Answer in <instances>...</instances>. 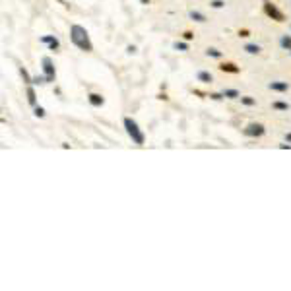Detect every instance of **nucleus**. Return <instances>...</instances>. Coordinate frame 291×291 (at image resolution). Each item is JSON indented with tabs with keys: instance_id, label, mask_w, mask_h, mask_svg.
<instances>
[{
	"instance_id": "f257e3e1",
	"label": "nucleus",
	"mask_w": 291,
	"mask_h": 291,
	"mask_svg": "<svg viewBox=\"0 0 291 291\" xmlns=\"http://www.w3.org/2000/svg\"><path fill=\"white\" fill-rule=\"evenodd\" d=\"M70 37H72L74 45L80 47L82 51H91L90 35H88V31H86L82 25H72V27H70Z\"/></svg>"
},
{
	"instance_id": "f03ea898",
	"label": "nucleus",
	"mask_w": 291,
	"mask_h": 291,
	"mask_svg": "<svg viewBox=\"0 0 291 291\" xmlns=\"http://www.w3.org/2000/svg\"><path fill=\"white\" fill-rule=\"evenodd\" d=\"M125 128H127V132H128V136L132 138L134 144H138V146L144 144V134L140 132L138 125H136L132 119H125Z\"/></svg>"
},
{
	"instance_id": "7ed1b4c3",
	"label": "nucleus",
	"mask_w": 291,
	"mask_h": 291,
	"mask_svg": "<svg viewBox=\"0 0 291 291\" xmlns=\"http://www.w3.org/2000/svg\"><path fill=\"white\" fill-rule=\"evenodd\" d=\"M43 70H45V80L47 82H53L55 80V66H53V60L49 56L43 58Z\"/></svg>"
},
{
	"instance_id": "20e7f679",
	"label": "nucleus",
	"mask_w": 291,
	"mask_h": 291,
	"mask_svg": "<svg viewBox=\"0 0 291 291\" xmlns=\"http://www.w3.org/2000/svg\"><path fill=\"white\" fill-rule=\"evenodd\" d=\"M264 10H266V14H268V16H272L274 19H278V21H282V19H284V16H282V12H280V10L276 8V6H272L270 2H266V6H264Z\"/></svg>"
},
{
	"instance_id": "39448f33",
	"label": "nucleus",
	"mask_w": 291,
	"mask_h": 291,
	"mask_svg": "<svg viewBox=\"0 0 291 291\" xmlns=\"http://www.w3.org/2000/svg\"><path fill=\"white\" fill-rule=\"evenodd\" d=\"M245 134H249V136H262L264 134V127L262 125H251L245 130Z\"/></svg>"
},
{
	"instance_id": "423d86ee",
	"label": "nucleus",
	"mask_w": 291,
	"mask_h": 291,
	"mask_svg": "<svg viewBox=\"0 0 291 291\" xmlns=\"http://www.w3.org/2000/svg\"><path fill=\"white\" fill-rule=\"evenodd\" d=\"M41 41H43V43H47V45H49L53 51H55V49H58V39H55V37H51V35H45V37H41Z\"/></svg>"
},
{
	"instance_id": "0eeeda50",
	"label": "nucleus",
	"mask_w": 291,
	"mask_h": 291,
	"mask_svg": "<svg viewBox=\"0 0 291 291\" xmlns=\"http://www.w3.org/2000/svg\"><path fill=\"white\" fill-rule=\"evenodd\" d=\"M90 103L95 105V107H101V105H103V97L97 95V93H91V95H90Z\"/></svg>"
},
{
	"instance_id": "6e6552de",
	"label": "nucleus",
	"mask_w": 291,
	"mask_h": 291,
	"mask_svg": "<svg viewBox=\"0 0 291 291\" xmlns=\"http://www.w3.org/2000/svg\"><path fill=\"white\" fill-rule=\"evenodd\" d=\"M270 88L276 91H288V84H284V82H272Z\"/></svg>"
},
{
	"instance_id": "1a4fd4ad",
	"label": "nucleus",
	"mask_w": 291,
	"mask_h": 291,
	"mask_svg": "<svg viewBox=\"0 0 291 291\" xmlns=\"http://www.w3.org/2000/svg\"><path fill=\"white\" fill-rule=\"evenodd\" d=\"M198 80L204 82V84H210V82H212V76H210L208 72H198Z\"/></svg>"
},
{
	"instance_id": "9d476101",
	"label": "nucleus",
	"mask_w": 291,
	"mask_h": 291,
	"mask_svg": "<svg viewBox=\"0 0 291 291\" xmlns=\"http://www.w3.org/2000/svg\"><path fill=\"white\" fill-rule=\"evenodd\" d=\"M219 68H221L223 72H233V74H235V72H239V68H235L233 64H221Z\"/></svg>"
},
{
	"instance_id": "9b49d317",
	"label": "nucleus",
	"mask_w": 291,
	"mask_h": 291,
	"mask_svg": "<svg viewBox=\"0 0 291 291\" xmlns=\"http://www.w3.org/2000/svg\"><path fill=\"white\" fill-rule=\"evenodd\" d=\"M245 51H247V53H251V55H256V53L260 51V47H258V45H247V47H245Z\"/></svg>"
},
{
	"instance_id": "f8f14e48",
	"label": "nucleus",
	"mask_w": 291,
	"mask_h": 291,
	"mask_svg": "<svg viewBox=\"0 0 291 291\" xmlns=\"http://www.w3.org/2000/svg\"><path fill=\"white\" fill-rule=\"evenodd\" d=\"M27 99H29L31 105H35V91H33V88H27Z\"/></svg>"
},
{
	"instance_id": "ddd939ff",
	"label": "nucleus",
	"mask_w": 291,
	"mask_h": 291,
	"mask_svg": "<svg viewBox=\"0 0 291 291\" xmlns=\"http://www.w3.org/2000/svg\"><path fill=\"white\" fill-rule=\"evenodd\" d=\"M190 18L196 19V21H206V18H204L202 14H198V12H190Z\"/></svg>"
},
{
	"instance_id": "4468645a",
	"label": "nucleus",
	"mask_w": 291,
	"mask_h": 291,
	"mask_svg": "<svg viewBox=\"0 0 291 291\" xmlns=\"http://www.w3.org/2000/svg\"><path fill=\"white\" fill-rule=\"evenodd\" d=\"M223 95H225V97H239V93H237L235 90H225Z\"/></svg>"
},
{
	"instance_id": "2eb2a0df",
	"label": "nucleus",
	"mask_w": 291,
	"mask_h": 291,
	"mask_svg": "<svg viewBox=\"0 0 291 291\" xmlns=\"http://www.w3.org/2000/svg\"><path fill=\"white\" fill-rule=\"evenodd\" d=\"M282 47H290L291 49V37H288V35L282 37Z\"/></svg>"
},
{
	"instance_id": "dca6fc26",
	"label": "nucleus",
	"mask_w": 291,
	"mask_h": 291,
	"mask_svg": "<svg viewBox=\"0 0 291 291\" xmlns=\"http://www.w3.org/2000/svg\"><path fill=\"white\" fill-rule=\"evenodd\" d=\"M274 107H276V109H280V111H288V103H282V101L274 103Z\"/></svg>"
},
{
	"instance_id": "f3484780",
	"label": "nucleus",
	"mask_w": 291,
	"mask_h": 291,
	"mask_svg": "<svg viewBox=\"0 0 291 291\" xmlns=\"http://www.w3.org/2000/svg\"><path fill=\"white\" fill-rule=\"evenodd\" d=\"M208 56H216L218 58V56H221V53L216 51V49H208Z\"/></svg>"
},
{
	"instance_id": "a211bd4d",
	"label": "nucleus",
	"mask_w": 291,
	"mask_h": 291,
	"mask_svg": "<svg viewBox=\"0 0 291 291\" xmlns=\"http://www.w3.org/2000/svg\"><path fill=\"white\" fill-rule=\"evenodd\" d=\"M223 4H225L223 0H214V2H212V6H214V8H221Z\"/></svg>"
},
{
	"instance_id": "6ab92c4d",
	"label": "nucleus",
	"mask_w": 291,
	"mask_h": 291,
	"mask_svg": "<svg viewBox=\"0 0 291 291\" xmlns=\"http://www.w3.org/2000/svg\"><path fill=\"white\" fill-rule=\"evenodd\" d=\"M241 101H243L245 105H255V99H251V97H243Z\"/></svg>"
},
{
	"instance_id": "aec40b11",
	"label": "nucleus",
	"mask_w": 291,
	"mask_h": 291,
	"mask_svg": "<svg viewBox=\"0 0 291 291\" xmlns=\"http://www.w3.org/2000/svg\"><path fill=\"white\" fill-rule=\"evenodd\" d=\"M21 76H23V80H25V82H33V80L29 78V74H27V72H25L23 68H21Z\"/></svg>"
},
{
	"instance_id": "412c9836",
	"label": "nucleus",
	"mask_w": 291,
	"mask_h": 291,
	"mask_svg": "<svg viewBox=\"0 0 291 291\" xmlns=\"http://www.w3.org/2000/svg\"><path fill=\"white\" fill-rule=\"evenodd\" d=\"M175 49H179V51H186V45H184V43H177Z\"/></svg>"
},
{
	"instance_id": "4be33fe9",
	"label": "nucleus",
	"mask_w": 291,
	"mask_h": 291,
	"mask_svg": "<svg viewBox=\"0 0 291 291\" xmlns=\"http://www.w3.org/2000/svg\"><path fill=\"white\" fill-rule=\"evenodd\" d=\"M35 115H37V117H45V111H43L41 107H37V109H35Z\"/></svg>"
},
{
	"instance_id": "5701e85b",
	"label": "nucleus",
	"mask_w": 291,
	"mask_h": 291,
	"mask_svg": "<svg viewBox=\"0 0 291 291\" xmlns=\"http://www.w3.org/2000/svg\"><path fill=\"white\" fill-rule=\"evenodd\" d=\"M288 142H291V134H288Z\"/></svg>"
},
{
	"instance_id": "b1692460",
	"label": "nucleus",
	"mask_w": 291,
	"mask_h": 291,
	"mask_svg": "<svg viewBox=\"0 0 291 291\" xmlns=\"http://www.w3.org/2000/svg\"><path fill=\"white\" fill-rule=\"evenodd\" d=\"M142 2H144V4H147V0H142Z\"/></svg>"
}]
</instances>
